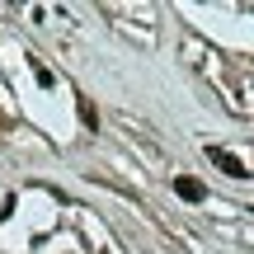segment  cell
Wrapping results in <instances>:
<instances>
[{
    "instance_id": "7a4b0ae2",
    "label": "cell",
    "mask_w": 254,
    "mask_h": 254,
    "mask_svg": "<svg viewBox=\"0 0 254 254\" xmlns=\"http://www.w3.org/2000/svg\"><path fill=\"white\" fill-rule=\"evenodd\" d=\"M174 193H179L184 202H202V198H207V184L193 179V174H179V179H174Z\"/></svg>"
},
{
    "instance_id": "3957f363",
    "label": "cell",
    "mask_w": 254,
    "mask_h": 254,
    "mask_svg": "<svg viewBox=\"0 0 254 254\" xmlns=\"http://www.w3.org/2000/svg\"><path fill=\"white\" fill-rule=\"evenodd\" d=\"M75 109H80V123L90 127V132H99V113H94V104L85 99V94H80V104H75Z\"/></svg>"
},
{
    "instance_id": "6da1fadb",
    "label": "cell",
    "mask_w": 254,
    "mask_h": 254,
    "mask_svg": "<svg viewBox=\"0 0 254 254\" xmlns=\"http://www.w3.org/2000/svg\"><path fill=\"white\" fill-rule=\"evenodd\" d=\"M207 160H212V165H217V170H221V174H231V179H245V174H250V170H245V165H240V155H231V151H226V146H207Z\"/></svg>"
}]
</instances>
